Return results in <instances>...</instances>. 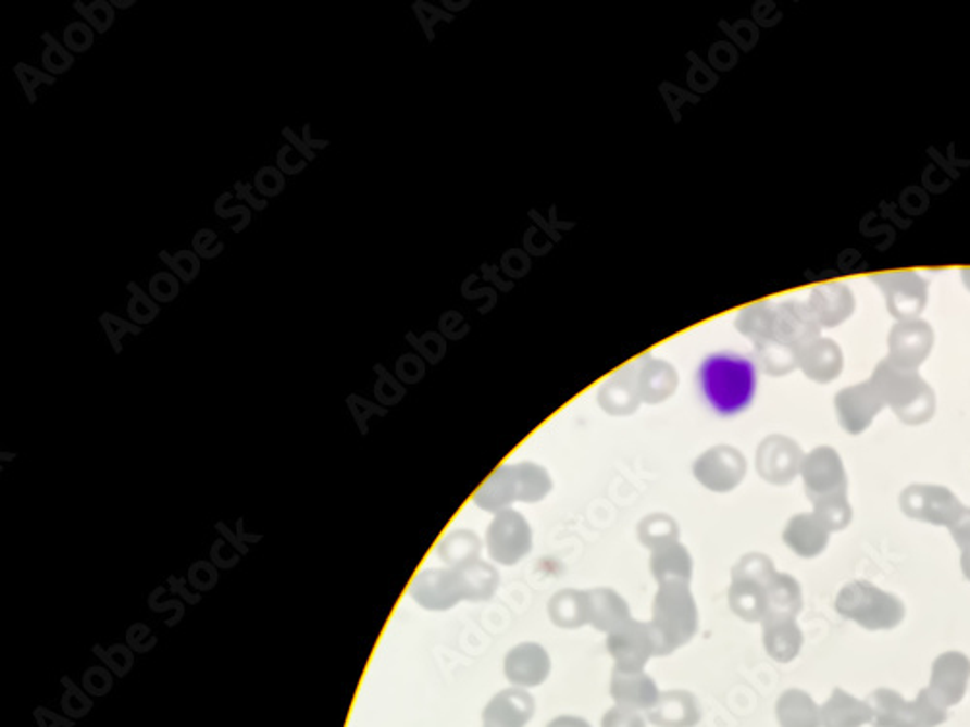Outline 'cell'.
<instances>
[{
    "instance_id": "obj_1",
    "label": "cell",
    "mask_w": 970,
    "mask_h": 727,
    "mask_svg": "<svg viewBox=\"0 0 970 727\" xmlns=\"http://www.w3.org/2000/svg\"><path fill=\"white\" fill-rule=\"evenodd\" d=\"M699 385L707 404L730 417L746 412L755 400L757 368L751 360L736 353H714L702 361Z\"/></svg>"
},
{
    "instance_id": "obj_2",
    "label": "cell",
    "mask_w": 970,
    "mask_h": 727,
    "mask_svg": "<svg viewBox=\"0 0 970 727\" xmlns=\"http://www.w3.org/2000/svg\"><path fill=\"white\" fill-rule=\"evenodd\" d=\"M648 627L655 638L656 652H670L692 640L697 630V610L687 584H662Z\"/></svg>"
},
{
    "instance_id": "obj_3",
    "label": "cell",
    "mask_w": 970,
    "mask_h": 727,
    "mask_svg": "<svg viewBox=\"0 0 970 727\" xmlns=\"http://www.w3.org/2000/svg\"><path fill=\"white\" fill-rule=\"evenodd\" d=\"M532 546L531 526L514 511L497 512L487 528L489 555L501 565L519 563Z\"/></svg>"
},
{
    "instance_id": "obj_4",
    "label": "cell",
    "mask_w": 970,
    "mask_h": 727,
    "mask_svg": "<svg viewBox=\"0 0 970 727\" xmlns=\"http://www.w3.org/2000/svg\"><path fill=\"white\" fill-rule=\"evenodd\" d=\"M412 593L425 610H449L460 600H468L459 566L452 571H425L413 584Z\"/></svg>"
},
{
    "instance_id": "obj_5",
    "label": "cell",
    "mask_w": 970,
    "mask_h": 727,
    "mask_svg": "<svg viewBox=\"0 0 970 727\" xmlns=\"http://www.w3.org/2000/svg\"><path fill=\"white\" fill-rule=\"evenodd\" d=\"M693 472L705 487L722 493L739 481L744 472V460L730 447H714L695 462Z\"/></svg>"
},
{
    "instance_id": "obj_6",
    "label": "cell",
    "mask_w": 970,
    "mask_h": 727,
    "mask_svg": "<svg viewBox=\"0 0 970 727\" xmlns=\"http://www.w3.org/2000/svg\"><path fill=\"white\" fill-rule=\"evenodd\" d=\"M633 377H635L641 400H645L648 404L662 402L668 396L674 394V390L677 388V373L666 361L650 360V358L643 360L637 371H633Z\"/></svg>"
},
{
    "instance_id": "obj_7",
    "label": "cell",
    "mask_w": 970,
    "mask_h": 727,
    "mask_svg": "<svg viewBox=\"0 0 970 727\" xmlns=\"http://www.w3.org/2000/svg\"><path fill=\"white\" fill-rule=\"evenodd\" d=\"M586 610H588V623H593L596 629L606 632H613L631 621L627 603L623 602L613 590L606 588L586 592Z\"/></svg>"
},
{
    "instance_id": "obj_8",
    "label": "cell",
    "mask_w": 970,
    "mask_h": 727,
    "mask_svg": "<svg viewBox=\"0 0 970 727\" xmlns=\"http://www.w3.org/2000/svg\"><path fill=\"white\" fill-rule=\"evenodd\" d=\"M514 501H521V487L514 466L499 467L476 494V503L485 511L501 512Z\"/></svg>"
},
{
    "instance_id": "obj_9",
    "label": "cell",
    "mask_w": 970,
    "mask_h": 727,
    "mask_svg": "<svg viewBox=\"0 0 970 727\" xmlns=\"http://www.w3.org/2000/svg\"><path fill=\"white\" fill-rule=\"evenodd\" d=\"M650 568L658 584H687L692 578V557L677 541H672L655 549Z\"/></svg>"
},
{
    "instance_id": "obj_10",
    "label": "cell",
    "mask_w": 970,
    "mask_h": 727,
    "mask_svg": "<svg viewBox=\"0 0 970 727\" xmlns=\"http://www.w3.org/2000/svg\"><path fill=\"white\" fill-rule=\"evenodd\" d=\"M598 400L606 412L618 415L633 412L641 402L633 371L621 373L618 377L611 378L610 383H606L598 394Z\"/></svg>"
},
{
    "instance_id": "obj_11",
    "label": "cell",
    "mask_w": 970,
    "mask_h": 727,
    "mask_svg": "<svg viewBox=\"0 0 970 727\" xmlns=\"http://www.w3.org/2000/svg\"><path fill=\"white\" fill-rule=\"evenodd\" d=\"M549 617L556 621V625L559 627H569V629L588 623L586 593H576L575 590L558 593L549 602Z\"/></svg>"
},
{
    "instance_id": "obj_12",
    "label": "cell",
    "mask_w": 970,
    "mask_h": 727,
    "mask_svg": "<svg viewBox=\"0 0 970 727\" xmlns=\"http://www.w3.org/2000/svg\"><path fill=\"white\" fill-rule=\"evenodd\" d=\"M439 555L449 565H472L480 555V539L470 531H455L440 543Z\"/></svg>"
},
{
    "instance_id": "obj_13",
    "label": "cell",
    "mask_w": 970,
    "mask_h": 727,
    "mask_svg": "<svg viewBox=\"0 0 970 727\" xmlns=\"http://www.w3.org/2000/svg\"><path fill=\"white\" fill-rule=\"evenodd\" d=\"M467 584L468 600H485L497 588V573L489 565L476 561L472 565L459 566Z\"/></svg>"
},
{
    "instance_id": "obj_14",
    "label": "cell",
    "mask_w": 970,
    "mask_h": 727,
    "mask_svg": "<svg viewBox=\"0 0 970 727\" xmlns=\"http://www.w3.org/2000/svg\"><path fill=\"white\" fill-rule=\"evenodd\" d=\"M514 469L521 487V501L524 503H536L551 489V479L544 467L526 462L521 466H514Z\"/></svg>"
},
{
    "instance_id": "obj_15",
    "label": "cell",
    "mask_w": 970,
    "mask_h": 727,
    "mask_svg": "<svg viewBox=\"0 0 970 727\" xmlns=\"http://www.w3.org/2000/svg\"><path fill=\"white\" fill-rule=\"evenodd\" d=\"M638 538L648 548L658 549L677 541V524L666 514H652L638 526Z\"/></svg>"
},
{
    "instance_id": "obj_16",
    "label": "cell",
    "mask_w": 970,
    "mask_h": 727,
    "mask_svg": "<svg viewBox=\"0 0 970 727\" xmlns=\"http://www.w3.org/2000/svg\"><path fill=\"white\" fill-rule=\"evenodd\" d=\"M126 291L130 293L126 313L133 323L145 328L146 324H152L162 313V305L158 301H153L152 296L146 293L145 289L140 288L136 281H128Z\"/></svg>"
},
{
    "instance_id": "obj_17",
    "label": "cell",
    "mask_w": 970,
    "mask_h": 727,
    "mask_svg": "<svg viewBox=\"0 0 970 727\" xmlns=\"http://www.w3.org/2000/svg\"><path fill=\"white\" fill-rule=\"evenodd\" d=\"M41 43L46 46L43 53H41V64H43L46 73L51 74V76H63V74L69 73L73 68L74 63H76L74 54L64 47V43H59L57 37L51 32H46L41 36Z\"/></svg>"
},
{
    "instance_id": "obj_18",
    "label": "cell",
    "mask_w": 970,
    "mask_h": 727,
    "mask_svg": "<svg viewBox=\"0 0 970 727\" xmlns=\"http://www.w3.org/2000/svg\"><path fill=\"white\" fill-rule=\"evenodd\" d=\"M74 10L80 14L82 18L86 20V24L96 34H101V36H105L109 29L115 26V20H117V10L111 7L109 0H94L90 4L76 0Z\"/></svg>"
},
{
    "instance_id": "obj_19",
    "label": "cell",
    "mask_w": 970,
    "mask_h": 727,
    "mask_svg": "<svg viewBox=\"0 0 970 727\" xmlns=\"http://www.w3.org/2000/svg\"><path fill=\"white\" fill-rule=\"evenodd\" d=\"M158 256L170 268V272H173L181 279V284H192L200 276L202 259L192 249H183V251H177L175 254L162 251Z\"/></svg>"
},
{
    "instance_id": "obj_20",
    "label": "cell",
    "mask_w": 970,
    "mask_h": 727,
    "mask_svg": "<svg viewBox=\"0 0 970 727\" xmlns=\"http://www.w3.org/2000/svg\"><path fill=\"white\" fill-rule=\"evenodd\" d=\"M14 76L18 78L20 86H22L29 105H36L39 86H54L57 84V76H51L46 71H39L36 66L27 63L16 64L14 66Z\"/></svg>"
},
{
    "instance_id": "obj_21",
    "label": "cell",
    "mask_w": 970,
    "mask_h": 727,
    "mask_svg": "<svg viewBox=\"0 0 970 727\" xmlns=\"http://www.w3.org/2000/svg\"><path fill=\"white\" fill-rule=\"evenodd\" d=\"M148 293L160 305L173 303L181 293V279L173 272H156L148 281Z\"/></svg>"
},
{
    "instance_id": "obj_22",
    "label": "cell",
    "mask_w": 970,
    "mask_h": 727,
    "mask_svg": "<svg viewBox=\"0 0 970 727\" xmlns=\"http://www.w3.org/2000/svg\"><path fill=\"white\" fill-rule=\"evenodd\" d=\"M235 195L232 192H224V195H220L216 200V204H214V214H216L220 220H232V217H237V224L232 225V231L234 234H241L245 231L252 222V210L247 206V204H239V206H229V200H234Z\"/></svg>"
},
{
    "instance_id": "obj_23",
    "label": "cell",
    "mask_w": 970,
    "mask_h": 727,
    "mask_svg": "<svg viewBox=\"0 0 970 727\" xmlns=\"http://www.w3.org/2000/svg\"><path fill=\"white\" fill-rule=\"evenodd\" d=\"M286 180L288 177L276 167V165H262L261 170H257L254 175V189L262 198H276L286 190Z\"/></svg>"
},
{
    "instance_id": "obj_24",
    "label": "cell",
    "mask_w": 970,
    "mask_h": 727,
    "mask_svg": "<svg viewBox=\"0 0 970 727\" xmlns=\"http://www.w3.org/2000/svg\"><path fill=\"white\" fill-rule=\"evenodd\" d=\"M96 41V32L86 22H71L64 27L63 43L73 54L88 53Z\"/></svg>"
},
{
    "instance_id": "obj_25",
    "label": "cell",
    "mask_w": 970,
    "mask_h": 727,
    "mask_svg": "<svg viewBox=\"0 0 970 727\" xmlns=\"http://www.w3.org/2000/svg\"><path fill=\"white\" fill-rule=\"evenodd\" d=\"M99 324L108 334L109 341L113 343V348H115L117 353L121 351V340L125 338L126 334H133V336L142 334V326H138L133 321H126V318L113 315V313H101Z\"/></svg>"
},
{
    "instance_id": "obj_26",
    "label": "cell",
    "mask_w": 970,
    "mask_h": 727,
    "mask_svg": "<svg viewBox=\"0 0 970 727\" xmlns=\"http://www.w3.org/2000/svg\"><path fill=\"white\" fill-rule=\"evenodd\" d=\"M192 251L197 252L202 261H214L225 251V242L220 241L216 231L202 227L192 237Z\"/></svg>"
},
{
    "instance_id": "obj_27",
    "label": "cell",
    "mask_w": 970,
    "mask_h": 727,
    "mask_svg": "<svg viewBox=\"0 0 970 727\" xmlns=\"http://www.w3.org/2000/svg\"><path fill=\"white\" fill-rule=\"evenodd\" d=\"M309 162L303 160L299 153L289 145H284L276 153V167H278L286 177H296L307 170Z\"/></svg>"
},
{
    "instance_id": "obj_28",
    "label": "cell",
    "mask_w": 970,
    "mask_h": 727,
    "mask_svg": "<svg viewBox=\"0 0 970 727\" xmlns=\"http://www.w3.org/2000/svg\"><path fill=\"white\" fill-rule=\"evenodd\" d=\"M234 190L235 198L242 200L247 206L251 208L252 212H264V210L269 208V200H266V198L254 195V190H257L254 189V185L237 180L234 185Z\"/></svg>"
},
{
    "instance_id": "obj_29",
    "label": "cell",
    "mask_w": 970,
    "mask_h": 727,
    "mask_svg": "<svg viewBox=\"0 0 970 727\" xmlns=\"http://www.w3.org/2000/svg\"><path fill=\"white\" fill-rule=\"evenodd\" d=\"M282 136L286 138V145L291 146L303 160H307L309 163L315 162L316 152H313V150L306 145V140L301 138V135H297L291 126H284V128H282Z\"/></svg>"
},
{
    "instance_id": "obj_30",
    "label": "cell",
    "mask_w": 970,
    "mask_h": 727,
    "mask_svg": "<svg viewBox=\"0 0 970 727\" xmlns=\"http://www.w3.org/2000/svg\"><path fill=\"white\" fill-rule=\"evenodd\" d=\"M301 138H303L306 145L316 153L323 152V150H326V148L331 146V140H326V138H315V136H313V133H311V123H306V125H303V135H301Z\"/></svg>"
},
{
    "instance_id": "obj_31",
    "label": "cell",
    "mask_w": 970,
    "mask_h": 727,
    "mask_svg": "<svg viewBox=\"0 0 970 727\" xmlns=\"http://www.w3.org/2000/svg\"><path fill=\"white\" fill-rule=\"evenodd\" d=\"M115 10H128L138 4V0H109Z\"/></svg>"
}]
</instances>
